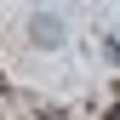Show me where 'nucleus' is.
Returning <instances> with one entry per match:
<instances>
[{"instance_id": "f257e3e1", "label": "nucleus", "mask_w": 120, "mask_h": 120, "mask_svg": "<svg viewBox=\"0 0 120 120\" xmlns=\"http://www.w3.org/2000/svg\"><path fill=\"white\" fill-rule=\"evenodd\" d=\"M34 40H40V46H57V23L52 17H34Z\"/></svg>"}]
</instances>
